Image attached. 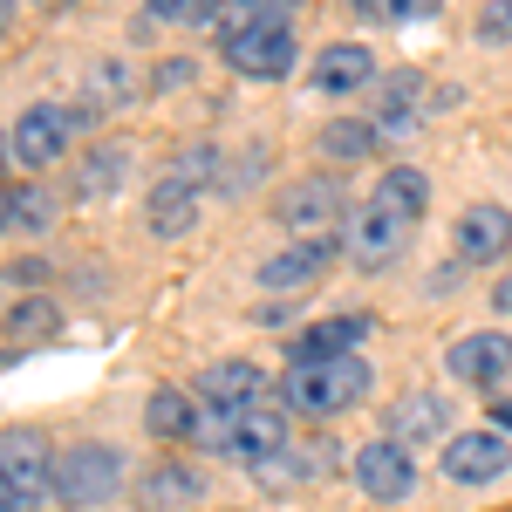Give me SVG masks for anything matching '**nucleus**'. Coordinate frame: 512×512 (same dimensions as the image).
<instances>
[{"label":"nucleus","instance_id":"obj_9","mask_svg":"<svg viewBox=\"0 0 512 512\" xmlns=\"http://www.w3.org/2000/svg\"><path fill=\"white\" fill-rule=\"evenodd\" d=\"M390 444H403V451H410V444H451V403H444V390H403L390 403Z\"/></svg>","mask_w":512,"mask_h":512},{"label":"nucleus","instance_id":"obj_5","mask_svg":"<svg viewBox=\"0 0 512 512\" xmlns=\"http://www.w3.org/2000/svg\"><path fill=\"white\" fill-rule=\"evenodd\" d=\"M403 246H410V219H396L383 205H362V212H349V226H342V253H349L362 274H390L396 260H403Z\"/></svg>","mask_w":512,"mask_h":512},{"label":"nucleus","instance_id":"obj_26","mask_svg":"<svg viewBox=\"0 0 512 512\" xmlns=\"http://www.w3.org/2000/svg\"><path fill=\"white\" fill-rule=\"evenodd\" d=\"M7 226L14 233H48L55 226V198L41 192V185H14L7 192Z\"/></svg>","mask_w":512,"mask_h":512},{"label":"nucleus","instance_id":"obj_8","mask_svg":"<svg viewBox=\"0 0 512 512\" xmlns=\"http://www.w3.org/2000/svg\"><path fill=\"white\" fill-rule=\"evenodd\" d=\"M267 390H274V383H267V369H253V362H212L192 383V396H205V410H226V417H246V410L274 403Z\"/></svg>","mask_w":512,"mask_h":512},{"label":"nucleus","instance_id":"obj_21","mask_svg":"<svg viewBox=\"0 0 512 512\" xmlns=\"http://www.w3.org/2000/svg\"><path fill=\"white\" fill-rule=\"evenodd\" d=\"M144 96V82L130 62H89V76H82V110L96 117V110H130Z\"/></svg>","mask_w":512,"mask_h":512},{"label":"nucleus","instance_id":"obj_34","mask_svg":"<svg viewBox=\"0 0 512 512\" xmlns=\"http://www.w3.org/2000/svg\"><path fill=\"white\" fill-rule=\"evenodd\" d=\"M35 506H41L35 492H21V485H14V478L0 472V512H35Z\"/></svg>","mask_w":512,"mask_h":512},{"label":"nucleus","instance_id":"obj_1","mask_svg":"<svg viewBox=\"0 0 512 512\" xmlns=\"http://www.w3.org/2000/svg\"><path fill=\"white\" fill-rule=\"evenodd\" d=\"M369 362L362 355H335V362H315V369H287V383H280V410H294V417H342L355 410L362 396H369Z\"/></svg>","mask_w":512,"mask_h":512},{"label":"nucleus","instance_id":"obj_23","mask_svg":"<svg viewBox=\"0 0 512 512\" xmlns=\"http://www.w3.org/2000/svg\"><path fill=\"white\" fill-rule=\"evenodd\" d=\"M144 424H151V437H164V444H192V431H198L192 390H151V403H144Z\"/></svg>","mask_w":512,"mask_h":512},{"label":"nucleus","instance_id":"obj_32","mask_svg":"<svg viewBox=\"0 0 512 512\" xmlns=\"http://www.w3.org/2000/svg\"><path fill=\"white\" fill-rule=\"evenodd\" d=\"M369 21H410V14H424L431 0H355Z\"/></svg>","mask_w":512,"mask_h":512},{"label":"nucleus","instance_id":"obj_12","mask_svg":"<svg viewBox=\"0 0 512 512\" xmlns=\"http://www.w3.org/2000/svg\"><path fill=\"white\" fill-rule=\"evenodd\" d=\"M512 253V212L506 205H465L458 212V267H499Z\"/></svg>","mask_w":512,"mask_h":512},{"label":"nucleus","instance_id":"obj_4","mask_svg":"<svg viewBox=\"0 0 512 512\" xmlns=\"http://www.w3.org/2000/svg\"><path fill=\"white\" fill-rule=\"evenodd\" d=\"M82 123H96L89 110H62V103H35V110H21L14 130H7V151L21 171H48V164H62L69 151V137H76Z\"/></svg>","mask_w":512,"mask_h":512},{"label":"nucleus","instance_id":"obj_20","mask_svg":"<svg viewBox=\"0 0 512 512\" xmlns=\"http://www.w3.org/2000/svg\"><path fill=\"white\" fill-rule=\"evenodd\" d=\"M198 492H205L198 472H192V465H171V458H158L151 472L137 478V506H144V512H178V506H192Z\"/></svg>","mask_w":512,"mask_h":512},{"label":"nucleus","instance_id":"obj_33","mask_svg":"<svg viewBox=\"0 0 512 512\" xmlns=\"http://www.w3.org/2000/svg\"><path fill=\"white\" fill-rule=\"evenodd\" d=\"M478 35L485 41H512V0H492V7L478 14Z\"/></svg>","mask_w":512,"mask_h":512},{"label":"nucleus","instance_id":"obj_22","mask_svg":"<svg viewBox=\"0 0 512 512\" xmlns=\"http://www.w3.org/2000/svg\"><path fill=\"white\" fill-rule=\"evenodd\" d=\"M369 205H383V212H396V219H424V205H431V178L424 171H410V164H390L383 178H376V192H369Z\"/></svg>","mask_w":512,"mask_h":512},{"label":"nucleus","instance_id":"obj_15","mask_svg":"<svg viewBox=\"0 0 512 512\" xmlns=\"http://www.w3.org/2000/svg\"><path fill=\"white\" fill-rule=\"evenodd\" d=\"M0 472L14 478L21 492L48 499V485H55V451H48V437H35V431H7V437H0Z\"/></svg>","mask_w":512,"mask_h":512},{"label":"nucleus","instance_id":"obj_10","mask_svg":"<svg viewBox=\"0 0 512 512\" xmlns=\"http://www.w3.org/2000/svg\"><path fill=\"white\" fill-rule=\"evenodd\" d=\"M506 465H512V444L492 424L485 431H458L444 444V478L451 485H492V478H506Z\"/></svg>","mask_w":512,"mask_h":512},{"label":"nucleus","instance_id":"obj_7","mask_svg":"<svg viewBox=\"0 0 512 512\" xmlns=\"http://www.w3.org/2000/svg\"><path fill=\"white\" fill-rule=\"evenodd\" d=\"M226 48V69L246 82H274L294 69V28H239V35H219Z\"/></svg>","mask_w":512,"mask_h":512},{"label":"nucleus","instance_id":"obj_13","mask_svg":"<svg viewBox=\"0 0 512 512\" xmlns=\"http://www.w3.org/2000/svg\"><path fill=\"white\" fill-rule=\"evenodd\" d=\"M431 103H437V89L424 76H390V89H383V103H376V137H417L424 130V117H431Z\"/></svg>","mask_w":512,"mask_h":512},{"label":"nucleus","instance_id":"obj_18","mask_svg":"<svg viewBox=\"0 0 512 512\" xmlns=\"http://www.w3.org/2000/svg\"><path fill=\"white\" fill-rule=\"evenodd\" d=\"M315 82L328 96H349V89H369L376 82V55L362 48V41H328L315 55Z\"/></svg>","mask_w":512,"mask_h":512},{"label":"nucleus","instance_id":"obj_2","mask_svg":"<svg viewBox=\"0 0 512 512\" xmlns=\"http://www.w3.org/2000/svg\"><path fill=\"white\" fill-rule=\"evenodd\" d=\"M280 226L294 239H335L349 226V192L342 171H308L294 185H280Z\"/></svg>","mask_w":512,"mask_h":512},{"label":"nucleus","instance_id":"obj_29","mask_svg":"<svg viewBox=\"0 0 512 512\" xmlns=\"http://www.w3.org/2000/svg\"><path fill=\"white\" fill-rule=\"evenodd\" d=\"M253 478H260L267 492H287V485H301V478H308V458H301V444H294V451H280V458H260V465H253Z\"/></svg>","mask_w":512,"mask_h":512},{"label":"nucleus","instance_id":"obj_25","mask_svg":"<svg viewBox=\"0 0 512 512\" xmlns=\"http://www.w3.org/2000/svg\"><path fill=\"white\" fill-rule=\"evenodd\" d=\"M321 151L335 164H355V158H369L376 151V123H355V117H335L328 130H321Z\"/></svg>","mask_w":512,"mask_h":512},{"label":"nucleus","instance_id":"obj_19","mask_svg":"<svg viewBox=\"0 0 512 512\" xmlns=\"http://www.w3.org/2000/svg\"><path fill=\"white\" fill-rule=\"evenodd\" d=\"M144 226L158 239H178L198 226V192L192 185H178V178H158L151 185V198H144Z\"/></svg>","mask_w":512,"mask_h":512},{"label":"nucleus","instance_id":"obj_37","mask_svg":"<svg viewBox=\"0 0 512 512\" xmlns=\"http://www.w3.org/2000/svg\"><path fill=\"white\" fill-rule=\"evenodd\" d=\"M492 431L512 437V396H506V403H492Z\"/></svg>","mask_w":512,"mask_h":512},{"label":"nucleus","instance_id":"obj_6","mask_svg":"<svg viewBox=\"0 0 512 512\" xmlns=\"http://www.w3.org/2000/svg\"><path fill=\"white\" fill-rule=\"evenodd\" d=\"M355 485H362L376 506H403V499L417 492V465H410L403 444L369 437V444H355Z\"/></svg>","mask_w":512,"mask_h":512},{"label":"nucleus","instance_id":"obj_11","mask_svg":"<svg viewBox=\"0 0 512 512\" xmlns=\"http://www.w3.org/2000/svg\"><path fill=\"white\" fill-rule=\"evenodd\" d=\"M328 260H335V239H294V246L267 253L253 280H260L267 294H301V287H315V280L328 274Z\"/></svg>","mask_w":512,"mask_h":512},{"label":"nucleus","instance_id":"obj_36","mask_svg":"<svg viewBox=\"0 0 512 512\" xmlns=\"http://www.w3.org/2000/svg\"><path fill=\"white\" fill-rule=\"evenodd\" d=\"M492 308H499V315H512V274L492 280Z\"/></svg>","mask_w":512,"mask_h":512},{"label":"nucleus","instance_id":"obj_30","mask_svg":"<svg viewBox=\"0 0 512 512\" xmlns=\"http://www.w3.org/2000/svg\"><path fill=\"white\" fill-rule=\"evenodd\" d=\"M192 444L219 451V458H233V417H226V410H198V431H192Z\"/></svg>","mask_w":512,"mask_h":512},{"label":"nucleus","instance_id":"obj_31","mask_svg":"<svg viewBox=\"0 0 512 512\" xmlns=\"http://www.w3.org/2000/svg\"><path fill=\"white\" fill-rule=\"evenodd\" d=\"M151 14H158V21H178V28H205V21H219L212 0H151Z\"/></svg>","mask_w":512,"mask_h":512},{"label":"nucleus","instance_id":"obj_14","mask_svg":"<svg viewBox=\"0 0 512 512\" xmlns=\"http://www.w3.org/2000/svg\"><path fill=\"white\" fill-rule=\"evenodd\" d=\"M280 451H294V431H287V410H280V403H260V410L233 417V458L246 472H253L260 458H280Z\"/></svg>","mask_w":512,"mask_h":512},{"label":"nucleus","instance_id":"obj_35","mask_svg":"<svg viewBox=\"0 0 512 512\" xmlns=\"http://www.w3.org/2000/svg\"><path fill=\"white\" fill-rule=\"evenodd\" d=\"M178 82H192V62H178V55H171L158 76H151V89H178Z\"/></svg>","mask_w":512,"mask_h":512},{"label":"nucleus","instance_id":"obj_17","mask_svg":"<svg viewBox=\"0 0 512 512\" xmlns=\"http://www.w3.org/2000/svg\"><path fill=\"white\" fill-rule=\"evenodd\" d=\"M444 369L458 383H506L512 376V335H465L458 349L444 355Z\"/></svg>","mask_w":512,"mask_h":512},{"label":"nucleus","instance_id":"obj_24","mask_svg":"<svg viewBox=\"0 0 512 512\" xmlns=\"http://www.w3.org/2000/svg\"><path fill=\"white\" fill-rule=\"evenodd\" d=\"M130 178V151L123 144H96L89 158H82V171H76V192L82 198H110Z\"/></svg>","mask_w":512,"mask_h":512},{"label":"nucleus","instance_id":"obj_16","mask_svg":"<svg viewBox=\"0 0 512 512\" xmlns=\"http://www.w3.org/2000/svg\"><path fill=\"white\" fill-rule=\"evenodd\" d=\"M369 335V315H335V321H315L294 335V369H315V362H335V355H355V342Z\"/></svg>","mask_w":512,"mask_h":512},{"label":"nucleus","instance_id":"obj_38","mask_svg":"<svg viewBox=\"0 0 512 512\" xmlns=\"http://www.w3.org/2000/svg\"><path fill=\"white\" fill-rule=\"evenodd\" d=\"M0 41H7V7H0Z\"/></svg>","mask_w":512,"mask_h":512},{"label":"nucleus","instance_id":"obj_3","mask_svg":"<svg viewBox=\"0 0 512 512\" xmlns=\"http://www.w3.org/2000/svg\"><path fill=\"white\" fill-rule=\"evenodd\" d=\"M123 485V458L117 444H69L62 458H55V485H48V499L55 506H103V499H117Z\"/></svg>","mask_w":512,"mask_h":512},{"label":"nucleus","instance_id":"obj_28","mask_svg":"<svg viewBox=\"0 0 512 512\" xmlns=\"http://www.w3.org/2000/svg\"><path fill=\"white\" fill-rule=\"evenodd\" d=\"M219 164H226V158H219V144H192V151H178V158L164 164V178H178V185H192V192H205Z\"/></svg>","mask_w":512,"mask_h":512},{"label":"nucleus","instance_id":"obj_27","mask_svg":"<svg viewBox=\"0 0 512 512\" xmlns=\"http://www.w3.org/2000/svg\"><path fill=\"white\" fill-rule=\"evenodd\" d=\"M55 328H62V308H55V301H21V308H7V335H14V342H41V335H55Z\"/></svg>","mask_w":512,"mask_h":512}]
</instances>
